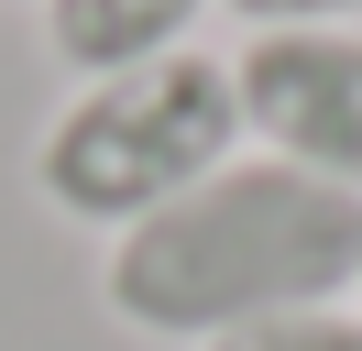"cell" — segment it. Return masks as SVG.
Masks as SVG:
<instances>
[{"instance_id": "cell-6", "label": "cell", "mask_w": 362, "mask_h": 351, "mask_svg": "<svg viewBox=\"0 0 362 351\" xmlns=\"http://www.w3.org/2000/svg\"><path fill=\"white\" fill-rule=\"evenodd\" d=\"M242 33H351L362 0H220Z\"/></svg>"}, {"instance_id": "cell-4", "label": "cell", "mask_w": 362, "mask_h": 351, "mask_svg": "<svg viewBox=\"0 0 362 351\" xmlns=\"http://www.w3.org/2000/svg\"><path fill=\"white\" fill-rule=\"evenodd\" d=\"M45 11V55H55V77H121V66H154V55H176L187 33H198L220 0H33Z\"/></svg>"}, {"instance_id": "cell-2", "label": "cell", "mask_w": 362, "mask_h": 351, "mask_svg": "<svg viewBox=\"0 0 362 351\" xmlns=\"http://www.w3.org/2000/svg\"><path fill=\"white\" fill-rule=\"evenodd\" d=\"M242 154V88L230 55L176 44L154 66H121V77H77L55 99L45 143H33V197L77 231H132V219L176 209L198 176H220Z\"/></svg>"}, {"instance_id": "cell-1", "label": "cell", "mask_w": 362, "mask_h": 351, "mask_svg": "<svg viewBox=\"0 0 362 351\" xmlns=\"http://www.w3.org/2000/svg\"><path fill=\"white\" fill-rule=\"evenodd\" d=\"M362 285V197L318 187V176L274 165V154H230L220 176L176 197V209L132 219L99 263V297L132 340H230L286 307H340Z\"/></svg>"}, {"instance_id": "cell-3", "label": "cell", "mask_w": 362, "mask_h": 351, "mask_svg": "<svg viewBox=\"0 0 362 351\" xmlns=\"http://www.w3.org/2000/svg\"><path fill=\"white\" fill-rule=\"evenodd\" d=\"M242 143L362 197V33H252L230 55Z\"/></svg>"}, {"instance_id": "cell-5", "label": "cell", "mask_w": 362, "mask_h": 351, "mask_svg": "<svg viewBox=\"0 0 362 351\" xmlns=\"http://www.w3.org/2000/svg\"><path fill=\"white\" fill-rule=\"evenodd\" d=\"M198 351H362V307H286V318H252L230 340H198Z\"/></svg>"}, {"instance_id": "cell-7", "label": "cell", "mask_w": 362, "mask_h": 351, "mask_svg": "<svg viewBox=\"0 0 362 351\" xmlns=\"http://www.w3.org/2000/svg\"><path fill=\"white\" fill-rule=\"evenodd\" d=\"M351 307H362V285H351Z\"/></svg>"}]
</instances>
